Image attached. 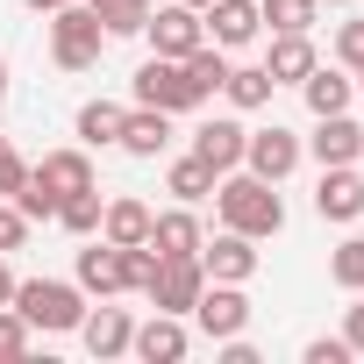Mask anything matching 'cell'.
<instances>
[{
    "label": "cell",
    "mask_w": 364,
    "mask_h": 364,
    "mask_svg": "<svg viewBox=\"0 0 364 364\" xmlns=\"http://www.w3.org/2000/svg\"><path fill=\"white\" fill-rule=\"evenodd\" d=\"M193 350V328H186V314H150V321H136V336H129V357H143V364H178Z\"/></svg>",
    "instance_id": "cell-8"
},
{
    "label": "cell",
    "mask_w": 364,
    "mask_h": 364,
    "mask_svg": "<svg viewBox=\"0 0 364 364\" xmlns=\"http://www.w3.org/2000/svg\"><path fill=\"white\" fill-rule=\"evenodd\" d=\"M243 143H250V129H243L236 114H215V122H200V129H193V157H200L215 178L243 164Z\"/></svg>",
    "instance_id": "cell-12"
},
{
    "label": "cell",
    "mask_w": 364,
    "mask_h": 364,
    "mask_svg": "<svg viewBox=\"0 0 364 364\" xmlns=\"http://www.w3.org/2000/svg\"><path fill=\"white\" fill-rule=\"evenodd\" d=\"M257 15H264L272 36H307L314 15H321V0H257Z\"/></svg>",
    "instance_id": "cell-26"
},
{
    "label": "cell",
    "mask_w": 364,
    "mask_h": 364,
    "mask_svg": "<svg viewBox=\"0 0 364 364\" xmlns=\"http://www.w3.org/2000/svg\"><path fill=\"white\" fill-rule=\"evenodd\" d=\"M307 157H314V164H357V157H364V122H350V107H343V114H314Z\"/></svg>",
    "instance_id": "cell-11"
},
{
    "label": "cell",
    "mask_w": 364,
    "mask_h": 364,
    "mask_svg": "<svg viewBox=\"0 0 364 364\" xmlns=\"http://www.w3.org/2000/svg\"><path fill=\"white\" fill-rule=\"evenodd\" d=\"M150 243H157V257H200V222H193V208L157 215V222H150Z\"/></svg>",
    "instance_id": "cell-22"
},
{
    "label": "cell",
    "mask_w": 364,
    "mask_h": 364,
    "mask_svg": "<svg viewBox=\"0 0 364 364\" xmlns=\"http://www.w3.org/2000/svg\"><path fill=\"white\" fill-rule=\"evenodd\" d=\"M200 22H208V43H222V50H243V43L264 29L257 0H215V8H208Z\"/></svg>",
    "instance_id": "cell-15"
},
{
    "label": "cell",
    "mask_w": 364,
    "mask_h": 364,
    "mask_svg": "<svg viewBox=\"0 0 364 364\" xmlns=\"http://www.w3.org/2000/svg\"><path fill=\"white\" fill-rule=\"evenodd\" d=\"M343 343H350V357H364V293L343 307Z\"/></svg>",
    "instance_id": "cell-38"
},
{
    "label": "cell",
    "mask_w": 364,
    "mask_h": 364,
    "mask_svg": "<svg viewBox=\"0 0 364 364\" xmlns=\"http://www.w3.org/2000/svg\"><path fill=\"white\" fill-rule=\"evenodd\" d=\"M72 336H79V343H86V350L107 364V357H129V336H136V321H129V307H86V321H79Z\"/></svg>",
    "instance_id": "cell-14"
},
{
    "label": "cell",
    "mask_w": 364,
    "mask_h": 364,
    "mask_svg": "<svg viewBox=\"0 0 364 364\" xmlns=\"http://www.w3.org/2000/svg\"><path fill=\"white\" fill-rule=\"evenodd\" d=\"M300 357H307V364H350V343H343V336H314Z\"/></svg>",
    "instance_id": "cell-37"
},
{
    "label": "cell",
    "mask_w": 364,
    "mask_h": 364,
    "mask_svg": "<svg viewBox=\"0 0 364 364\" xmlns=\"http://www.w3.org/2000/svg\"><path fill=\"white\" fill-rule=\"evenodd\" d=\"M79 293H100V300L129 293V286H122V250H114L107 236H100V243L86 236V250H79Z\"/></svg>",
    "instance_id": "cell-18"
},
{
    "label": "cell",
    "mask_w": 364,
    "mask_h": 364,
    "mask_svg": "<svg viewBox=\"0 0 364 364\" xmlns=\"http://www.w3.org/2000/svg\"><path fill=\"white\" fill-rule=\"evenodd\" d=\"M114 150H129V157H164V150H171V114H164V107H129Z\"/></svg>",
    "instance_id": "cell-16"
},
{
    "label": "cell",
    "mask_w": 364,
    "mask_h": 364,
    "mask_svg": "<svg viewBox=\"0 0 364 364\" xmlns=\"http://www.w3.org/2000/svg\"><path fill=\"white\" fill-rule=\"evenodd\" d=\"M100 50H107V29H100V15L86 8V0H72V8L50 15V65L58 72H93Z\"/></svg>",
    "instance_id": "cell-3"
},
{
    "label": "cell",
    "mask_w": 364,
    "mask_h": 364,
    "mask_svg": "<svg viewBox=\"0 0 364 364\" xmlns=\"http://www.w3.org/2000/svg\"><path fill=\"white\" fill-rule=\"evenodd\" d=\"M22 186H29V157H22L8 136H0V200H15Z\"/></svg>",
    "instance_id": "cell-32"
},
{
    "label": "cell",
    "mask_w": 364,
    "mask_h": 364,
    "mask_svg": "<svg viewBox=\"0 0 364 364\" xmlns=\"http://www.w3.org/2000/svg\"><path fill=\"white\" fill-rule=\"evenodd\" d=\"M43 186L65 200V193H79V186H93V157H86V143L79 150H43V164H29Z\"/></svg>",
    "instance_id": "cell-19"
},
{
    "label": "cell",
    "mask_w": 364,
    "mask_h": 364,
    "mask_svg": "<svg viewBox=\"0 0 364 364\" xmlns=\"http://www.w3.org/2000/svg\"><path fill=\"white\" fill-rule=\"evenodd\" d=\"M222 93H229L236 114H257V107H272V72H264V65H229Z\"/></svg>",
    "instance_id": "cell-23"
},
{
    "label": "cell",
    "mask_w": 364,
    "mask_h": 364,
    "mask_svg": "<svg viewBox=\"0 0 364 364\" xmlns=\"http://www.w3.org/2000/svg\"><path fill=\"white\" fill-rule=\"evenodd\" d=\"M129 93H136V107H164V114H193L200 107V86H193L186 58H157V50L136 65Z\"/></svg>",
    "instance_id": "cell-4"
},
{
    "label": "cell",
    "mask_w": 364,
    "mask_h": 364,
    "mask_svg": "<svg viewBox=\"0 0 364 364\" xmlns=\"http://www.w3.org/2000/svg\"><path fill=\"white\" fill-rule=\"evenodd\" d=\"M122 114H129V107H114V100H86L72 129H79L86 150H114V143H122Z\"/></svg>",
    "instance_id": "cell-24"
},
{
    "label": "cell",
    "mask_w": 364,
    "mask_h": 364,
    "mask_svg": "<svg viewBox=\"0 0 364 364\" xmlns=\"http://www.w3.org/2000/svg\"><path fill=\"white\" fill-rule=\"evenodd\" d=\"M29 229H36V222H29L15 200H0V250H22V243H29Z\"/></svg>",
    "instance_id": "cell-36"
},
{
    "label": "cell",
    "mask_w": 364,
    "mask_h": 364,
    "mask_svg": "<svg viewBox=\"0 0 364 364\" xmlns=\"http://www.w3.org/2000/svg\"><path fill=\"white\" fill-rule=\"evenodd\" d=\"M200 286H208L200 257H164V264H157V279H150V307H164V314H193Z\"/></svg>",
    "instance_id": "cell-10"
},
{
    "label": "cell",
    "mask_w": 364,
    "mask_h": 364,
    "mask_svg": "<svg viewBox=\"0 0 364 364\" xmlns=\"http://www.w3.org/2000/svg\"><path fill=\"white\" fill-rule=\"evenodd\" d=\"M314 65H321V58H314V43H307V36H272V50H264L272 86H300Z\"/></svg>",
    "instance_id": "cell-21"
},
{
    "label": "cell",
    "mask_w": 364,
    "mask_h": 364,
    "mask_svg": "<svg viewBox=\"0 0 364 364\" xmlns=\"http://www.w3.org/2000/svg\"><path fill=\"white\" fill-rule=\"evenodd\" d=\"M300 157H307V143H300L293 129H279V122H272V129H250V143H243V171L272 178V186L300 171Z\"/></svg>",
    "instance_id": "cell-7"
},
{
    "label": "cell",
    "mask_w": 364,
    "mask_h": 364,
    "mask_svg": "<svg viewBox=\"0 0 364 364\" xmlns=\"http://www.w3.org/2000/svg\"><path fill=\"white\" fill-rule=\"evenodd\" d=\"M29 8H43V15H58V8H72V0H29Z\"/></svg>",
    "instance_id": "cell-40"
},
{
    "label": "cell",
    "mask_w": 364,
    "mask_h": 364,
    "mask_svg": "<svg viewBox=\"0 0 364 364\" xmlns=\"http://www.w3.org/2000/svg\"><path fill=\"white\" fill-rule=\"evenodd\" d=\"M186 321H193L200 336H215V343H222V336H243V328H250V293L229 286V279H208Z\"/></svg>",
    "instance_id": "cell-5"
},
{
    "label": "cell",
    "mask_w": 364,
    "mask_h": 364,
    "mask_svg": "<svg viewBox=\"0 0 364 364\" xmlns=\"http://www.w3.org/2000/svg\"><path fill=\"white\" fill-rule=\"evenodd\" d=\"M0 100H8V58H0Z\"/></svg>",
    "instance_id": "cell-41"
},
{
    "label": "cell",
    "mask_w": 364,
    "mask_h": 364,
    "mask_svg": "<svg viewBox=\"0 0 364 364\" xmlns=\"http://www.w3.org/2000/svg\"><path fill=\"white\" fill-rule=\"evenodd\" d=\"M186 8H200V15H208V8H215V0H186Z\"/></svg>",
    "instance_id": "cell-42"
},
{
    "label": "cell",
    "mask_w": 364,
    "mask_h": 364,
    "mask_svg": "<svg viewBox=\"0 0 364 364\" xmlns=\"http://www.w3.org/2000/svg\"><path fill=\"white\" fill-rule=\"evenodd\" d=\"M314 215H321V222H357V215H364V178H357V164H321Z\"/></svg>",
    "instance_id": "cell-13"
},
{
    "label": "cell",
    "mask_w": 364,
    "mask_h": 364,
    "mask_svg": "<svg viewBox=\"0 0 364 364\" xmlns=\"http://www.w3.org/2000/svg\"><path fill=\"white\" fill-rule=\"evenodd\" d=\"M200 272L208 279H229V286H250L257 279V236H236V229H222L215 243L200 236Z\"/></svg>",
    "instance_id": "cell-9"
},
{
    "label": "cell",
    "mask_w": 364,
    "mask_h": 364,
    "mask_svg": "<svg viewBox=\"0 0 364 364\" xmlns=\"http://www.w3.org/2000/svg\"><path fill=\"white\" fill-rule=\"evenodd\" d=\"M357 86H364V72H357Z\"/></svg>",
    "instance_id": "cell-44"
},
{
    "label": "cell",
    "mask_w": 364,
    "mask_h": 364,
    "mask_svg": "<svg viewBox=\"0 0 364 364\" xmlns=\"http://www.w3.org/2000/svg\"><path fill=\"white\" fill-rule=\"evenodd\" d=\"M336 8H350V0H336Z\"/></svg>",
    "instance_id": "cell-43"
},
{
    "label": "cell",
    "mask_w": 364,
    "mask_h": 364,
    "mask_svg": "<svg viewBox=\"0 0 364 364\" xmlns=\"http://www.w3.org/2000/svg\"><path fill=\"white\" fill-rule=\"evenodd\" d=\"M15 208H22V215H29V222H58V193H50V186H43V178H36V171H29V186H22V193H15Z\"/></svg>",
    "instance_id": "cell-33"
},
{
    "label": "cell",
    "mask_w": 364,
    "mask_h": 364,
    "mask_svg": "<svg viewBox=\"0 0 364 364\" xmlns=\"http://www.w3.org/2000/svg\"><path fill=\"white\" fill-rule=\"evenodd\" d=\"M100 208H107V200H100V186H79V193H65V200H58V222H65L72 236H100Z\"/></svg>",
    "instance_id": "cell-27"
},
{
    "label": "cell",
    "mask_w": 364,
    "mask_h": 364,
    "mask_svg": "<svg viewBox=\"0 0 364 364\" xmlns=\"http://www.w3.org/2000/svg\"><path fill=\"white\" fill-rule=\"evenodd\" d=\"M150 222H157V215H150L136 193H114V200L100 208V236H107L114 250H129V243H150Z\"/></svg>",
    "instance_id": "cell-17"
},
{
    "label": "cell",
    "mask_w": 364,
    "mask_h": 364,
    "mask_svg": "<svg viewBox=\"0 0 364 364\" xmlns=\"http://www.w3.org/2000/svg\"><path fill=\"white\" fill-rule=\"evenodd\" d=\"M15 300V272H8V250H0V307Z\"/></svg>",
    "instance_id": "cell-39"
},
{
    "label": "cell",
    "mask_w": 364,
    "mask_h": 364,
    "mask_svg": "<svg viewBox=\"0 0 364 364\" xmlns=\"http://www.w3.org/2000/svg\"><path fill=\"white\" fill-rule=\"evenodd\" d=\"M29 343H36V328L15 307H0V357H29Z\"/></svg>",
    "instance_id": "cell-34"
},
{
    "label": "cell",
    "mask_w": 364,
    "mask_h": 364,
    "mask_svg": "<svg viewBox=\"0 0 364 364\" xmlns=\"http://www.w3.org/2000/svg\"><path fill=\"white\" fill-rule=\"evenodd\" d=\"M350 93H357V72H328V65H314V72L300 79L307 114H343V107H350Z\"/></svg>",
    "instance_id": "cell-20"
},
{
    "label": "cell",
    "mask_w": 364,
    "mask_h": 364,
    "mask_svg": "<svg viewBox=\"0 0 364 364\" xmlns=\"http://www.w3.org/2000/svg\"><path fill=\"white\" fill-rule=\"evenodd\" d=\"M336 58H343V72H364V15L336 29Z\"/></svg>",
    "instance_id": "cell-35"
},
{
    "label": "cell",
    "mask_w": 364,
    "mask_h": 364,
    "mask_svg": "<svg viewBox=\"0 0 364 364\" xmlns=\"http://www.w3.org/2000/svg\"><path fill=\"white\" fill-rule=\"evenodd\" d=\"M143 36H150V50H157V58H193V50L208 43V22H200V8L171 0V8H150Z\"/></svg>",
    "instance_id": "cell-6"
},
{
    "label": "cell",
    "mask_w": 364,
    "mask_h": 364,
    "mask_svg": "<svg viewBox=\"0 0 364 364\" xmlns=\"http://www.w3.org/2000/svg\"><path fill=\"white\" fill-rule=\"evenodd\" d=\"M36 336H72L86 321V293L79 279H15V300H8Z\"/></svg>",
    "instance_id": "cell-2"
},
{
    "label": "cell",
    "mask_w": 364,
    "mask_h": 364,
    "mask_svg": "<svg viewBox=\"0 0 364 364\" xmlns=\"http://www.w3.org/2000/svg\"><path fill=\"white\" fill-rule=\"evenodd\" d=\"M215 222L222 229H236V236H279L286 229V200H279V186H272V178H257V171H222L215 178Z\"/></svg>",
    "instance_id": "cell-1"
},
{
    "label": "cell",
    "mask_w": 364,
    "mask_h": 364,
    "mask_svg": "<svg viewBox=\"0 0 364 364\" xmlns=\"http://www.w3.org/2000/svg\"><path fill=\"white\" fill-rule=\"evenodd\" d=\"M86 8L100 15L107 36H143V22H150V0H86Z\"/></svg>",
    "instance_id": "cell-28"
},
{
    "label": "cell",
    "mask_w": 364,
    "mask_h": 364,
    "mask_svg": "<svg viewBox=\"0 0 364 364\" xmlns=\"http://www.w3.org/2000/svg\"><path fill=\"white\" fill-rule=\"evenodd\" d=\"M164 193H171L178 208H193V200H208V193H215V171H208V164L186 150V157H171V171H164Z\"/></svg>",
    "instance_id": "cell-25"
},
{
    "label": "cell",
    "mask_w": 364,
    "mask_h": 364,
    "mask_svg": "<svg viewBox=\"0 0 364 364\" xmlns=\"http://www.w3.org/2000/svg\"><path fill=\"white\" fill-rule=\"evenodd\" d=\"M328 279H336L343 293H364V236H350V243L328 257Z\"/></svg>",
    "instance_id": "cell-31"
},
{
    "label": "cell",
    "mask_w": 364,
    "mask_h": 364,
    "mask_svg": "<svg viewBox=\"0 0 364 364\" xmlns=\"http://www.w3.org/2000/svg\"><path fill=\"white\" fill-rule=\"evenodd\" d=\"M157 264H164V257H157V243H129V250H122V286H129V293H150Z\"/></svg>",
    "instance_id": "cell-30"
},
{
    "label": "cell",
    "mask_w": 364,
    "mask_h": 364,
    "mask_svg": "<svg viewBox=\"0 0 364 364\" xmlns=\"http://www.w3.org/2000/svg\"><path fill=\"white\" fill-rule=\"evenodd\" d=\"M186 72H193L200 100H215V93H222V79H229V50H222V43H200V50L186 58Z\"/></svg>",
    "instance_id": "cell-29"
}]
</instances>
